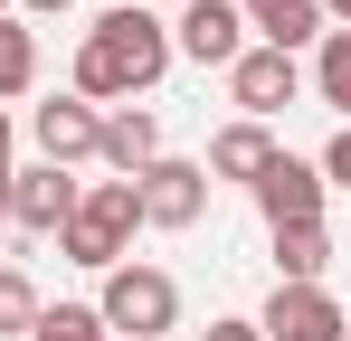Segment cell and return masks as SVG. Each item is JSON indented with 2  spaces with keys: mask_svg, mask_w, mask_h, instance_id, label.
<instances>
[{
  "mask_svg": "<svg viewBox=\"0 0 351 341\" xmlns=\"http://www.w3.org/2000/svg\"><path fill=\"white\" fill-rule=\"evenodd\" d=\"M38 86V29L0 19V95H29Z\"/></svg>",
  "mask_w": 351,
  "mask_h": 341,
  "instance_id": "cell-16",
  "label": "cell"
},
{
  "mask_svg": "<svg viewBox=\"0 0 351 341\" xmlns=\"http://www.w3.org/2000/svg\"><path fill=\"white\" fill-rule=\"evenodd\" d=\"M256 332L266 341H342L351 323H342V303H332L323 284H276L266 313H256Z\"/></svg>",
  "mask_w": 351,
  "mask_h": 341,
  "instance_id": "cell-7",
  "label": "cell"
},
{
  "mask_svg": "<svg viewBox=\"0 0 351 341\" xmlns=\"http://www.w3.org/2000/svg\"><path fill=\"white\" fill-rule=\"evenodd\" d=\"M323 199H332L323 170L294 162V152H276V162L256 170V209H266V227H313V218H323Z\"/></svg>",
  "mask_w": 351,
  "mask_h": 341,
  "instance_id": "cell-9",
  "label": "cell"
},
{
  "mask_svg": "<svg viewBox=\"0 0 351 341\" xmlns=\"http://www.w3.org/2000/svg\"><path fill=\"white\" fill-rule=\"evenodd\" d=\"M95 162L114 170V180L152 170V162H162V123H152L143 105H114V114H105V142H95Z\"/></svg>",
  "mask_w": 351,
  "mask_h": 341,
  "instance_id": "cell-11",
  "label": "cell"
},
{
  "mask_svg": "<svg viewBox=\"0 0 351 341\" xmlns=\"http://www.w3.org/2000/svg\"><path fill=\"white\" fill-rule=\"evenodd\" d=\"M342 341H351V332H342Z\"/></svg>",
  "mask_w": 351,
  "mask_h": 341,
  "instance_id": "cell-27",
  "label": "cell"
},
{
  "mask_svg": "<svg viewBox=\"0 0 351 341\" xmlns=\"http://www.w3.org/2000/svg\"><path fill=\"white\" fill-rule=\"evenodd\" d=\"M38 313H48L38 284L19 275V266H0V341H29V332H38Z\"/></svg>",
  "mask_w": 351,
  "mask_h": 341,
  "instance_id": "cell-17",
  "label": "cell"
},
{
  "mask_svg": "<svg viewBox=\"0 0 351 341\" xmlns=\"http://www.w3.org/2000/svg\"><path fill=\"white\" fill-rule=\"evenodd\" d=\"M29 133H38V162L76 170V162H95V142H105V114L86 105V95H48V105L29 114Z\"/></svg>",
  "mask_w": 351,
  "mask_h": 341,
  "instance_id": "cell-8",
  "label": "cell"
},
{
  "mask_svg": "<svg viewBox=\"0 0 351 341\" xmlns=\"http://www.w3.org/2000/svg\"><path fill=\"white\" fill-rule=\"evenodd\" d=\"M76 199H86V180H66L58 162L10 170V227H29V237H58V227L76 218Z\"/></svg>",
  "mask_w": 351,
  "mask_h": 341,
  "instance_id": "cell-6",
  "label": "cell"
},
{
  "mask_svg": "<svg viewBox=\"0 0 351 341\" xmlns=\"http://www.w3.org/2000/svg\"><path fill=\"white\" fill-rule=\"evenodd\" d=\"M313 95L351 123V29H323V57H313Z\"/></svg>",
  "mask_w": 351,
  "mask_h": 341,
  "instance_id": "cell-15",
  "label": "cell"
},
{
  "mask_svg": "<svg viewBox=\"0 0 351 341\" xmlns=\"http://www.w3.org/2000/svg\"><path fill=\"white\" fill-rule=\"evenodd\" d=\"M0 19H10V0H0Z\"/></svg>",
  "mask_w": 351,
  "mask_h": 341,
  "instance_id": "cell-25",
  "label": "cell"
},
{
  "mask_svg": "<svg viewBox=\"0 0 351 341\" xmlns=\"http://www.w3.org/2000/svg\"><path fill=\"white\" fill-rule=\"evenodd\" d=\"M228 95L247 105V123H266V114H285L294 95H304V66H294L285 48H247L228 66Z\"/></svg>",
  "mask_w": 351,
  "mask_h": 341,
  "instance_id": "cell-10",
  "label": "cell"
},
{
  "mask_svg": "<svg viewBox=\"0 0 351 341\" xmlns=\"http://www.w3.org/2000/svg\"><path fill=\"white\" fill-rule=\"evenodd\" d=\"M95 323L114 341H162L180 323V284L162 275V266H133V256H123L114 275H105V294H95Z\"/></svg>",
  "mask_w": 351,
  "mask_h": 341,
  "instance_id": "cell-3",
  "label": "cell"
},
{
  "mask_svg": "<svg viewBox=\"0 0 351 341\" xmlns=\"http://www.w3.org/2000/svg\"><path fill=\"white\" fill-rule=\"evenodd\" d=\"M323 19H332V29H351V0H323Z\"/></svg>",
  "mask_w": 351,
  "mask_h": 341,
  "instance_id": "cell-22",
  "label": "cell"
},
{
  "mask_svg": "<svg viewBox=\"0 0 351 341\" xmlns=\"http://www.w3.org/2000/svg\"><path fill=\"white\" fill-rule=\"evenodd\" d=\"M162 66H171V19H152V0H114V10L86 29L66 95H86V105H133L143 86H162Z\"/></svg>",
  "mask_w": 351,
  "mask_h": 341,
  "instance_id": "cell-1",
  "label": "cell"
},
{
  "mask_svg": "<svg viewBox=\"0 0 351 341\" xmlns=\"http://www.w3.org/2000/svg\"><path fill=\"white\" fill-rule=\"evenodd\" d=\"M29 341H105V323H95V303H58V313H38Z\"/></svg>",
  "mask_w": 351,
  "mask_h": 341,
  "instance_id": "cell-18",
  "label": "cell"
},
{
  "mask_svg": "<svg viewBox=\"0 0 351 341\" xmlns=\"http://www.w3.org/2000/svg\"><path fill=\"white\" fill-rule=\"evenodd\" d=\"M199 341H266V332H256L247 313H219V323H209V332H199Z\"/></svg>",
  "mask_w": 351,
  "mask_h": 341,
  "instance_id": "cell-20",
  "label": "cell"
},
{
  "mask_svg": "<svg viewBox=\"0 0 351 341\" xmlns=\"http://www.w3.org/2000/svg\"><path fill=\"white\" fill-rule=\"evenodd\" d=\"M180 10H190V0H180Z\"/></svg>",
  "mask_w": 351,
  "mask_h": 341,
  "instance_id": "cell-26",
  "label": "cell"
},
{
  "mask_svg": "<svg viewBox=\"0 0 351 341\" xmlns=\"http://www.w3.org/2000/svg\"><path fill=\"white\" fill-rule=\"evenodd\" d=\"M29 10H66V0H29Z\"/></svg>",
  "mask_w": 351,
  "mask_h": 341,
  "instance_id": "cell-23",
  "label": "cell"
},
{
  "mask_svg": "<svg viewBox=\"0 0 351 341\" xmlns=\"http://www.w3.org/2000/svg\"><path fill=\"white\" fill-rule=\"evenodd\" d=\"M133 199H143V227H199L209 218V170L199 162H152V170H133Z\"/></svg>",
  "mask_w": 351,
  "mask_h": 341,
  "instance_id": "cell-4",
  "label": "cell"
},
{
  "mask_svg": "<svg viewBox=\"0 0 351 341\" xmlns=\"http://www.w3.org/2000/svg\"><path fill=\"white\" fill-rule=\"evenodd\" d=\"M10 142H19V133H10V114H0V199H10V170H19V162H10Z\"/></svg>",
  "mask_w": 351,
  "mask_h": 341,
  "instance_id": "cell-21",
  "label": "cell"
},
{
  "mask_svg": "<svg viewBox=\"0 0 351 341\" xmlns=\"http://www.w3.org/2000/svg\"><path fill=\"white\" fill-rule=\"evenodd\" d=\"M276 162V133H266V123H228V133H219V142H209V180H247V190H256V170Z\"/></svg>",
  "mask_w": 351,
  "mask_h": 341,
  "instance_id": "cell-13",
  "label": "cell"
},
{
  "mask_svg": "<svg viewBox=\"0 0 351 341\" xmlns=\"http://www.w3.org/2000/svg\"><path fill=\"white\" fill-rule=\"evenodd\" d=\"M0 227H10V199H0Z\"/></svg>",
  "mask_w": 351,
  "mask_h": 341,
  "instance_id": "cell-24",
  "label": "cell"
},
{
  "mask_svg": "<svg viewBox=\"0 0 351 341\" xmlns=\"http://www.w3.org/2000/svg\"><path fill=\"white\" fill-rule=\"evenodd\" d=\"M313 170H323V190H351V123L323 142V162H313Z\"/></svg>",
  "mask_w": 351,
  "mask_h": 341,
  "instance_id": "cell-19",
  "label": "cell"
},
{
  "mask_svg": "<svg viewBox=\"0 0 351 341\" xmlns=\"http://www.w3.org/2000/svg\"><path fill=\"white\" fill-rule=\"evenodd\" d=\"M171 57H190V66H237V57H247L237 0H190V10L171 19Z\"/></svg>",
  "mask_w": 351,
  "mask_h": 341,
  "instance_id": "cell-5",
  "label": "cell"
},
{
  "mask_svg": "<svg viewBox=\"0 0 351 341\" xmlns=\"http://www.w3.org/2000/svg\"><path fill=\"white\" fill-rule=\"evenodd\" d=\"M237 19L256 29V48H304V38H323L332 19H323V0H237Z\"/></svg>",
  "mask_w": 351,
  "mask_h": 341,
  "instance_id": "cell-12",
  "label": "cell"
},
{
  "mask_svg": "<svg viewBox=\"0 0 351 341\" xmlns=\"http://www.w3.org/2000/svg\"><path fill=\"white\" fill-rule=\"evenodd\" d=\"M133 227H143V199H133V180H86L76 218L58 227V256H66V266H95V275H114L123 256H133Z\"/></svg>",
  "mask_w": 351,
  "mask_h": 341,
  "instance_id": "cell-2",
  "label": "cell"
},
{
  "mask_svg": "<svg viewBox=\"0 0 351 341\" xmlns=\"http://www.w3.org/2000/svg\"><path fill=\"white\" fill-rule=\"evenodd\" d=\"M323 266H332V227H276V284H323Z\"/></svg>",
  "mask_w": 351,
  "mask_h": 341,
  "instance_id": "cell-14",
  "label": "cell"
}]
</instances>
